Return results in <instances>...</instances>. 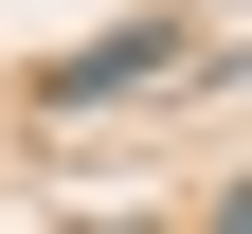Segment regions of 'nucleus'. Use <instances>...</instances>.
<instances>
[{
    "label": "nucleus",
    "instance_id": "obj_1",
    "mask_svg": "<svg viewBox=\"0 0 252 234\" xmlns=\"http://www.w3.org/2000/svg\"><path fill=\"white\" fill-rule=\"evenodd\" d=\"M216 234H252V198H234V216H216Z\"/></svg>",
    "mask_w": 252,
    "mask_h": 234
}]
</instances>
